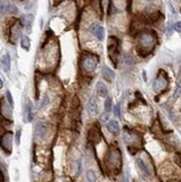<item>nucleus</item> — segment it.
I'll return each mask as SVG.
<instances>
[{
	"label": "nucleus",
	"mask_w": 181,
	"mask_h": 182,
	"mask_svg": "<svg viewBox=\"0 0 181 182\" xmlns=\"http://www.w3.org/2000/svg\"><path fill=\"white\" fill-rule=\"evenodd\" d=\"M155 45H157V36L153 32L144 30L140 32L138 38V48L143 56L150 54L154 49Z\"/></svg>",
	"instance_id": "f257e3e1"
},
{
	"label": "nucleus",
	"mask_w": 181,
	"mask_h": 182,
	"mask_svg": "<svg viewBox=\"0 0 181 182\" xmlns=\"http://www.w3.org/2000/svg\"><path fill=\"white\" fill-rule=\"evenodd\" d=\"M98 65L97 56L89 53H85L81 58V68L83 69L85 73H92L94 72Z\"/></svg>",
	"instance_id": "f03ea898"
},
{
	"label": "nucleus",
	"mask_w": 181,
	"mask_h": 182,
	"mask_svg": "<svg viewBox=\"0 0 181 182\" xmlns=\"http://www.w3.org/2000/svg\"><path fill=\"white\" fill-rule=\"evenodd\" d=\"M21 32H23V23L20 21H16L10 28V41L15 44L20 38Z\"/></svg>",
	"instance_id": "7ed1b4c3"
},
{
	"label": "nucleus",
	"mask_w": 181,
	"mask_h": 182,
	"mask_svg": "<svg viewBox=\"0 0 181 182\" xmlns=\"http://www.w3.org/2000/svg\"><path fill=\"white\" fill-rule=\"evenodd\" d=\"M12 139H14V136H12L11 132L5 133L2 135V139H1V146L8 153H10L11 150H12Z\"/></svg>",
	"instance_id": "20e7f679"
},
{
	"label": "nucleus",
	"mask_w": 181,
	"mask_h": 182,
	"mask_svg": "<svg viewBox=\"0 0 181 182\" xmlns=\"http://www.w3.org/2000/svg\"><path fill=\"white\" fill-rule=\"evenodd\" d=\"M107 163L112 168H120L121 165V154L120 151L115 150L112 151L110 155H108V159H107Z\"/></svg>",
	"instance_id": "39448f33"
},
{
	"label": "nucleus",
	"mask_w": 181,
	"mask_h": 182,
	"mask_svg": "<svg viewBox=\"0 0 181 182\" xmlns=\"http://www.w3.org/2000/svg\"><path fill=\"white\" fill-rule=\"evenodd\" d=\"M117 47H119V40L116 39L115 37H110L108 38V44H107V49H108V54L110 55L113 53V55L111 56L112 60L113 59L115 60L116 58L115 54L117 53Z\"/></svg>",
	"instance_id": "423d86ee"
},
{
	"label": "nucleus",
	"mask_w": 181,
	"mask_h": 182,
	"mask_svg": "<svg viewBox=\"0 0 181 182\" xmlns=\"http://www.w3.org/2000/svg\"><path fill=\"white\" fill-rule=\"evenodd\" d=\"M167 85H168L167 78L162 77V76H158L153 83V90L157 93H161V92L167 88Z\"/></svg>",
	"instance_id": "0eeeda50"
},
{
	"label": "nucleus",
	"mask_w": 181,
	"mask_h": 182,
	"mask_svg": "<svg viewBox=\"0 0 181 182\" xmlns=\"http://www.w3.org/2000/svg\"><path fill=\"white\" fill-rule=\"evenodd\" d=\"M0 111H1V115L7 120H12V107L10 106L6 101L1 102V106H0Z\"/></svg>",
	"instance_id": "6e6552de"
},
{
	"label": "nucleus",
	"mask_w": 181,
	"mask_h": 182,
	"mask_svg": "<svg viewBox=\"0 0 181 182\" xmlns=\"http://www.w3.org/2000/svg\"><path fill=\"white\" fill-rule=\"evenodd\" d=\"M91 32H92V34L97 38L98 40H103V39H104L105 30H104V28H103L102 26L95 23V25H93V26L91 27Z\"/></svg>",
	"instance_id": "1a4fd4ad"
},
{
	"label": "nucleus",
	"mask_w": 181,
	"mask_h": 182,
	"mask_svg": "<svg viewBox=\"0 0 181 182\" xmlns=\"http://www.w3.org/2000/svg\"><path fill=\"white\" fill-rule=\"evenodd\" d=\"M1 66H2V69L5 70L6 73H8L10 70L11 58H10V54L8 51H6L5 54L2 55V57H1Z\"/></svg>",
	"instance_id": "9d476101"
},
{
	"label": "nucleus",
	"mask_w": 181,
	"mask_h": 182,
	"mask_svg": "<svg viewBox=\"0 0 181 182\" xmlns=\"http://www.w3.org/2000/svg\"><path fill=\"white\" fill-rule=\"evenodd\" d=\"M102 76L104 77V79H106L107 82H112L114 79V77H115V73L110 67L104 66L102 68Z\"/></svg>",
	"instance_id": "9b49d317"
},
{
	"label": "nucleus",
	"mask_w": 181,
	"mask_h": 182,
	"mask_svg": "<svg viewBox=\"0 0 181 182\" xmlns=\"http://www.w3.org/2000/svg\"><path fill=\"white\" fill-rule=\"evenodd\" d=\"M96 92H97V94L101 97H106L107 94H108L107 86L103 82H97V84H96Z\"/></svg>",
	"instance_id": "f8f14e48"
},
{
	"label": "nucleus",
	"mask_w": 181,
	"mask_h": 182,
	"mask_svg": "<svg viewBox=\"0 0 181 182\" xmlns=\"http://www.w3.org/2000/svg\"><path fill=\"white\" fill-rule=\"evenodd\" d=\"M107 130L112 133V134H119L120 133V125L119 123L114 121V120H111V121H108V123H107Z\"/></svg>",
	"instance_id": "ddd939ff"
},
{
	"label": "nucleus",
	"mask_w": 181,
	"mask_h": 182,
	"mask_svg": "<svg viewBox=\"0 0 181 182\" xmlns=\"http://www.w3.org/2000/svg\"><path fill=\"white\" fill-rule=\"evenodd\" d=\"M88 112L92 114V115H94V114H96L98 112V105H97V101H96V98L95 97H91V100H89V102H88Z\"/></svg>",
	"instance_id": "4468645a"
},
{
	"label": "nucleus",
	"mask_w": 181,
	"mask_h": 182,
	"mask_svg": "<svg viewBox=\"0 0 181 182\" xmlns=\"http://www.w3.org/2000/svg\"><path fill=\"white\" fill-rule=\"evenodd\" d=\"M45 133H46V124L42 123V122L37 123L36 128H35V135L38 137H43Z\"/></svg>",
	"instance_id": "2eb2a0df"
},
{
	"label": "nucleus",
	"mask_w": 181,
	"mask_h": 182,
	"mask_svg": "<svg viewBox=\"0 0 181 182\" xmlns=\"http://www.w3.org/2000/svg\"><path fill=\"white\" fill-rule=\"evenodd\" d=\"M25 121L26 122H33V118H34V114H33V107L30 103H28L26 105V109H25Z\"/></svg>",
	"instance_id": "dca6fc26"
},
{
	"label": "nucleus",
	"mask_w": 181,
	"mask_h": 182,
	"mask_svg": "<svg viewBox=\"0 0 181 182\" xmlns=\"http://www.w3.org/2000/svg\"><path fill=\"white\" fill-rule=\"evenodd\" d=\"M98 139H100V132H98V130L96 128H92L89 130V132H88V140L92 142H95L97 141Z\"/></svg>",
	"instance_id": "f3484780"
},
{
	"label": "nucleus",
	"mask_w": 181,
	"mask_h": 182,
	"mask_svg": "<svg viewBox=\"0 0 181 182\" xmlns=\"http://www.w3.org/2000/svg\"><path fill=\"white\" fill-rule=\"evenodd\" d=\"M136 164H138V167L140 168V170H141V171H142L145 175H151V172H150L149 168L147 167V164L144 163L143 160H142V159H136Z\"/></svg>",
	"instance_id": "a211bd4d"
},
{
	"label": "nucleus",
	"mask_w": 181,
	"mask_h": 182,
	"mask_svg": "<svg viewBox=\"0 0 181 182\" xmlns=\"http://www.w3.org/2000/svg\"><path fill=\"white\" fill-rule=\"evenodd\" d=\"M20 46L21 48L25 50L30 49V39L28 36H23L21 37V40H20Z\"/></svg>",
	"instance_id": "6ab92c4d"
},
{
	"label": "nucleus",
	"mask_w": 181,
	"mask_h": 182,
	"mask_svg": "<svg viewBox=\"0 0 181 182\" xmlns=\"http://www.w3.org/2000/svg\"><path fill=\"white\" fill-rule=\"evenodd\" d=\"M33 20H34L33 15H27V16H26L25 26H26V29H27L28 34H30V32H32V25H33Z\"/></svg>",
	"instance_id": "aec40b11"
},
{
	"label": "nucleus",
	"mask_w": 181,
	"mask_h": 182,
	"mask_svg": "<svg viewBox=\"0 0 181 182\" xmlns=\"http://www.w3.org/2000/svg\"><path fill=\"white\" fill-rule=\"evenodd\" d=\"M10 2L8 0H0V14H7Z\"/></svg>",
	"instance_id": "412c9836"
},
{
	"label": "nucleus",
	"mask_w": 181,
	"mask_h": 182,
	"mask_svg": "<svg viewBox=\"0 0 181 182\" xmlns=\"http://www.w3.org/2000/svg\"><path fill=\"white\" fill-rule=\"evenodd\" d=\"M112 107H113V104H112V98L111 97H107L105 102H104V109H105V112L106 113H110L112 111Z\"/></svg>",
	"instance_id": "4be33fe9"
},
{
	"label": "nucleus",
	"mask_w": 181,
	"mask_h": 182,
	"mask_svg": "<svg viewBox=\"0 0 181 182\" xmlns=\"http://www.w3.org/2000/svg\"><path fill=\"white\" fill-rule=\"evenodd\" d=\"M86 177H87L88 182H96V174L93 171H87L86 172Z\"/></svg>",
	"instance_id": "5701e85b"
},
{
	"label": "nucleus",
	"mask_w": 181,
	"mask_h": 182,
	"mask_svg": "<svg viewBox=\"0 0 181 182\" xmlns=\"http://www.w3.org/2000/svg\"><path fill=\"white\" fill-rule=\"evenodd\" d=\"M6 98H7L8 104H9L11 107H14V98H12V95H11L10 91H6Z\"/></svg>",
	"instance_id": "b1692460"
},
{
	"label": "nucleus",
	"mask_w": 181,
	"mask_h": 182,
	"mask_svg": "<svg viewBox=\"0 0 181 182\" xmlns=\"http://www.w3.org/2000/svg\"><path fill=\"white\" fill-rule=\"evenodd\" d=\"M18 8H17V6L12 5V4H10L9 7H8V10H7V14H18Z\"/></svg>",
	"instance_id": "393cba45"
},
{
	"label": "nucleus",
	"mask_w": 181,
	"mask_h": 182,
	"mask_svg": "<svg viewBox=\"0 0 181 182\" xmlns=\"http://www.w3.org/2000/svg\"><path fill=\"white\" fill-rule=\"evenodd\" d=\"M20 137H21V128H18L16 131V134H15V142H16V145H19L20 144Z\"/></svg>",
	"instance_id": "a878e982"
},
{
	"label": "nucleus",
	"mask_w": 181,
	"mask_h": 182,
	"mask_svg": "<svg viewBox=\"0 0 181 182\" xmlns=\"http://www.w3.org/2000/svg\"><path fill=\"white\" fill-rule=\"evenodd\" d=\"M49 103V100H48V96L47 95H44V97H43V100L40 101V104H39V107L40 109H44L45 106H46L47 104Z\"/></svg>",
	"instance_id": "bb28decb"
},
{
	"label": "nucleus",
	"mask_w": 181,
	"mask_h": 182,
	"mask_svg": "<svg viewBox=\"0 0 181 182\" xmlns=\"http://www.w3.org/2000/svg\"><path fill=\"white\" fill-rule=\"evenodd\" d=\"M113 109V112H114V115H115L116 117H121V107H120V105L117 104L115 105L114 107H112Z\"/></svg>",
	"instance_id": "cd10ccee"
},
{
	"label": "nucleus",
	"mask_w": 181,
	"mask_h": 182,
	"mask_svg": "<svg viewBox=\"0 0 181 182\" xmlns=\"http://www.w3.org/2000/svg\"><path fill=\"white\" fill-rule=\"evenodd\" d=\"M173 28H174V30H177V32H181V23L180 21H177V23H174Z\"/></svg>",
	"instance_id": "c85d7f7f"
},
{
	"label": "nucleus",
	"mask_w": 181,
	"mask_h": 182,
	"mask_svg": "<svg viewBox=\"0 0 181 182\" xmlns=\"http://www.w3.org/2000/svg\"><path fill=\"white\" fill-rule=\"evenodd\" d=\"M2 87H4V82H2V79L0 77V88H2Z\"/></svg>",
	"instance_id": "c756f323"
},
{
	"label": "nucleus",
	"mask_w": 181,
	"mask_h": 182,
	"mask_svg": "<svg viewBox=\"0 0 181 182\" xmlns=\"http://www.w3.org/2000/svg\"><path fill=\"white\" fill-rule=\"evenodd\" d=\"M122 182H129V180H128V178H123V180H122Z\"/></svg>",
	"instance_id": "7c9ffc66"
}]
</instances>
